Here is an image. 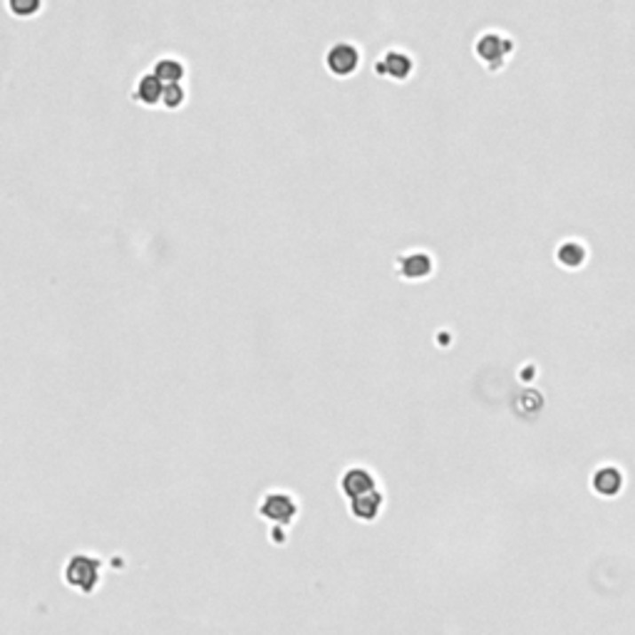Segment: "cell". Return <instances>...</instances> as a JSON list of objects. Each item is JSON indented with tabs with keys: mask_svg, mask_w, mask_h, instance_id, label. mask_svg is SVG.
<instances>
[{
	"mask_svg": "<svg viewBox=\"0 0 635 635\" xmlns=\"http://www.w3.org/2000/svg\"><path fill=\"white\" fill-rule=\"evenodd\" d=\"M62 578L65 583L83 593V596H92L99 583H102V561L99 556L95 553H72L70 559L65 561V568H62Z\"/></svg>",
	"mask_w": 635,
	"mask_h": 635,
	"instance_id": "6da1fadb",
	"label": "cell"
},
{
	"mask_svg": "<svg viewBox=\"0 0 635 635\" xmlns=\"http://www.w3.org/2000/svg\"><path fill=\"white\" fill-rule=\"evenodd\" d=\"M512 50H514V40L504 36L502 30H484L474 40V52L489 70H502Z\"/></svg>",
	"mask_w": 635,
	"mask_h": 635,
	"instance_id": "7a4b0ae2",
	"label": "cell"
},
{
	"mask_svg": "<svg viewBox=\"0 0 635 635\" xmlns=\"http://www.w3.org/2000/svg\"><path fill=\"white\" fill-rule=\"evenodd\" d=\"M258 516L274 527H290L298 516V502L288 492H266L258 502Z\"/></svg>",
	"mask_w": 635,
	"mask_h": 635,
	"instance_id": "3957f363",
	"label": "cell"
},
{
	"mask_svg": "<svg viewBox=\"0 0 635 635\" xmlns=\"http://www.w3.org/2000/svg\"><path fill=\"white\" fill-rule=\"evenodd\" d=\"M360 62H362V52H360L358 45L350 43V40H337V43H333V45L328 48V52H325V67H328L330 75H336V77H350V75H355Z\"/></svg>",
	"mask_w": 635,
	"mask_h": 635,
	"instance_id": "277c9868",
	"label": "cell"
},
{
	"mask_svg": "<svg viewBox=\"0 0 635 635\" xmlns=\"http://www.w3.org/2000/svg\"><path fill=\"white\" fill-rule=\"evenodd\" d=\"M434 256L425 249H409V251L400 253L395 261L397 276L405 281H425L434 274Z\"/></svg>",
	"mask_w": 635,
	"mask_h": 635,
	"instance_id": "5b68a950",
	"label": "cell"
},
{
	"mask_svg": "<svg viewBox=\"0 0 635 635\" xmlns=\"http://www.w3.org/2000/svg\"><path fill=\"white\" fill-rule=\"evenodd\" d=\"M340 492L343 496L353 502V499H360V496H368V494L377 492V477L375 472L362 464H353L348 467L343 474H340Z\"/></svg>",
	"mask_w": 635,
	"mask_h": 635,
	"instance_id": "8992f818",
	"label": "cell"
},
{
	"mask_svg": "<svg viewBox=\"0 0 635 635\" xmlns=\"http://www.w3.org/2000/svg\"><path fill=\"white\" fill-rule=\"evenodd\" d=\"M375 72L383 77H390V80H397V83H405L415 72V58L402 48L385 50L380 60L375 62Z\"/></svg>",
	"mask_w": 635,
	"mask_h": 635,
	"instance_id": "52a82bcc",
	"label": "cell"
},
{
	"mask_svg": "<svg viewBox=\"0 0 635 635\" xmlns=\"http://www.w3.org/2000/svg\"><path fill=\"white\" fill-rule=\"evenodd\" d=\"M164 87H167V84L162 83L155 72H144V75L137 77V83H134L132 99L134 102H139V105H144V107H156V105H162Z\"/></svg>",
	"mask_w": 635,
	"mask_h": 635,
	"instance_id": "ba28073f",
	"label": "cell"
},
{
	"mask_svg": "<svg viewBox=\"0 0 635 635\" xmlns=\"http://www.w3.org/2000/svg\"><path fill=\"white\" fill-rule=\"evenodd\" d=\"M383 506H385V494L380 492V489L368 494V496H360V499L348 502L350 516L358 519V521H362V524H372L377 516L383 514Z\"/></svg>",
	"mask_w": 635,
	"mask_h": 635,
	"instance_id": "9c48e42d",
	"label": "cell"
},
{
	"mask_svg": "<svg viewBox=\"0 0 635 635\" xmlns=\"http://www.w3.org/2000/svg\"><path fill=\"white\" fill-rule=\"evenodd\" d=\"M591 484L603 496H613V494L621 492V487H623V474H621V469H615L613 464H606V467H599L593 472Z\"/></svg>",
	"mask_w": 635,
	"mask_h": 635,
	"instance_id": "30bf717a",
	"label": "cell"
},
{
	"mask_svg": "<svg viewBox=\"0 0 635 635\" xmlns=\"http://www.w3.org/2000/svg\"><path fill=\"white\" fill-rule=\"evenodd\" d=\"M152 72H155L156 77L164 84H179L184 83V77H187V65H184V60H179V58H174V55H164V58L155 60Z\"/></svg>",
	"mask_w": 635,
	"mask_h": 635,
	"instance_id": "8fae6325",
	"label": "cell"
},
{
	"mask_svg": "<svg viewBox=\"0 0 635 635\" xmlns=\"http://www.w3.org/2000/svg\"><path fill=\"white\" fill-rule=\"evenodd\" d=\"M588 249L578 239H566L564 243H559L556 249V261L566 268H578L586 261Z\"/></svg>",
	"mask_w": 635,
	"mask_h": 635,
	"instance_id": "7c38bea8",
	"label": "cell"
},
{
	"mask_svg": "<svg viewBox=\"0 0 635 635\" xmlns=\"http://www.w3.org/2000/svg\"><path fill=\"white\" fill-rule=\"evenodd\" d=\"M187 102V87L184 83L167 84L164 87V97H162V107L164 109H179Z\"/></svg>",
	"mask_w": 635,
	"mask_h": 635,
	"instance_id": "4fadbf2b",
	"label": "cell"
},
{
	"mask_svg": "<svg viewBox=\"0 0 635 635\" xmlns=\"http://www.w3.org/2000/svg\"><path fill=\"white\" fill-rule=\"evenodd\" d=\"M8 11L18 18H30L43 11V3L40 0H8Z\"/></svg>",
	"mask_w": 635,
	"mask_h": 635,
	"instance_id": "5bb4252c",
	"label": "cell"
},
{
	"mask_svg": "<svg viewBox=\"0 0 635 635\" xmlns=\"http://www.w3.org/2000/svg\"><path fill=\"white\" fill-rule=\"evenodd\" d=\"M271 541H274V544H286V528L283 527L271 528Z\"/></svg>",
	"mask_w": 635,
	"mask_h": 635,
	"instance_id": "9a60e30c",
	"label": "cell"
}]
</instances>
